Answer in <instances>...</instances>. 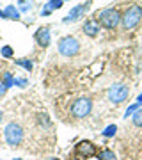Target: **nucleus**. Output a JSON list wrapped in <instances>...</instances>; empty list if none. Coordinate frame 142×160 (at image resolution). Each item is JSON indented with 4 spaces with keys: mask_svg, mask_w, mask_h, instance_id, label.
I'll list each match as a JSON object with an SVG mask.
<instances>
[{
    "mask_svg": "<svg viewBox=\"0 0 142 160\" xmlns=\"http://www.w3.org/2000/svg\"><path fill=\"white\" fill-rule=\"evenodd\" d=\"M128 96H130V89L125 84H114L107 92V98L110 103H123Z\"/></svg>",
    "mask_w": 142,
    "mask_h": 160,
    "instance_id": "obj_6",
    "label": "nucleus"
},
{
    "mask_svg": "<svg viewBox=\"0 0 142 160\" xmlns=\"http://www.w3.org/2000/svg\"><path fill=\"white\" fill-rule=\"evenodd\" d=\"M0 53H2V57H7L11 59L12 55H14V52H12L11 46H2V50H0Z\"/></svg>",
    "mask_w": 142,
    "mask_h": 160,
    "instance_id": "obj_18",
    "label": "nucleus"
},
{
    "mask_svg": "<svg viewBox=\"0 0 142 160\" xmlns=\"http://www.w3.org/2000/svg\"><path fill=\"white\" fill-rule=\"evenodd\" d=\"M139 107H140V103H139V102L133 103V105H130V107H128V110L125 112V118H128V116H133L137 110H139Z\"/></svg>",
    "mask_w": 142,
    "mask_h": 160,
    "instance_id": "obj_17",
    "label": "nucleus"
},
{
    "mask_svg": "<svg viewBox=\"0 0 142 160\" xmlns=\"http://www.w3.org/2000/svg\"><path fill=\"white\" fill-rule=\"evenodd\" d=\"M46 7H50V9H61L62 7V0H48Z\"/></svg>",
    "mask_w": 142,
    "mask_h": 160,
    "instance_id": "obj_19",
    "label": "nucleus"
},
{
    "mask_svg": "<svg viewBox=\"0 0 142 160\" xmlns=\"http://www.w3.org/2000/svg\"><path fill=\"white\" fill-rule=\"evenodd\" d=\"M89 4L91 2H85V4H80V6H75L71 11H69L68 18H64V22H76V20H80V18L85 14V11L89 9Z\"/></svg>",
    "mask_w": 142,
    "mask_h": 160,
    "instance_id": "obj_7",
    "label": "nucleus"
},
{
    "mask_svg": "<svg viewBox=\"0 0 142 160\" xmlns=\"http://www.w3.org/2000/svg\"><path fill=\"white\" fill-rule=\"evenodd\" d=\"M28 9H30V6H27V4H25V6H22V11H28Z\"/></svg>",
    "mask_w": 142,
    "mask_h": 160,
    "instance_id": "obj_23",
    "label": "nucleus"
},
{
    "mask_svg": "<svg viewBox=\"0 0 142 160\" xmlns=\"http://www.w3.org/2000/svg\"><path fill=\"white\" fill-rule=\"evenodd\" d=\"M16 160H20V158H16Z\"/></svg>",
    "mask_w": 142,
    "mask_h": 160,
    "instance_id": "obj_29",
    "label": "nucleus"
},
{
    "mask_svg": "<svg viewBox=\"0 0 142 160\" xmlns=\"http://www.w3.org/2000/svg\"><path fill=\"white\" fill-rule=\"evenodd\" d=\"M50 12H51V9H50V7H45V9L41 11V14H43V16H46V14H50Z\"/></svg>",
    "mask_w": 142,
    "mask_h": 160,
    "instance_id": "obj_22",
    "label": "nucleus"
},
{
    "mask_svg": "<svg viewBox=\"0 0 142 160\" xmlns=\"http://www.w3.org/2000/svg\"><path fill=\"white\" fill-rule=\"evenodd\" d=\"M98 160H117V158H115L112 149H103V151L98 153Z\"/></svg>",
    "mask_w": 142,
    "mask_h": 160,
    "instance_id": "obj_12",
    "label": "nucleus"
},
{
    "mask_svg": "<svg viewBox=\"0 0 142 160\" xmlns=\"http://www.w3.org/2000/svg\"><path fill=\"white\" fill-rule=\"evenodd\" d=\"M14 62H16L18 66H22L23 69H27V71H32V62H30L28 59H18V61H14Z\"/></svg>",
    "mask_w": 142,
    "mask_h": 160,
    "instance_id": "obj_13",
    "label": "nucleus"
},
{
    "mask_svg": "<svg viewBox=\"0 0 142 160\" xmlns=\"http://www.w3.org/2000/svg\"><path fill=\"white\" fill-rule=\"evenodd\" d=\"M96 18H98V23H100L101 27L112 30L121 23V18L123 16H121V12L117 11V9H103L101 12L96 14Z\"/></svg>",
    "mask_w": 142,
    "mask_h": 160,
    "instance_id": "obj_1",
    "label": "nucleus"
},
{
    "mask_svg": "<svg viewBox=\"0 0 142 160\" xmlns=\"http://www.w3.org/2000/svg\"><path fill=\"white\" fill-rule=\"evenodd\" d=\"M4 12H6L7 20H20V11H18L14 6H7L6 9H4Z\"/></svg>",
    "mask_w": 142,
    "mask_h": 160,
    "instance_id": "obj_11",
    "label": "nucleus"
},
{
    "mask_svg": "<svg viewBox=\"0 0 142 160\" xmlns=\"http://www.w3.org/2000/svg\"><path fill=\"white\" fill-rule=\"evenodd\" d=\"M71 160H78V158H71Z\"/></svg>",
    "mask_w": 142,
    "mask_h": 160,
    "instance_id": "obj_28",
    "label": "nucleus"
},
{
    "mask_svg": "<svg viewBox=\"0 0 142 160\" xmlns=\"http://www.w3.org/2000/svg\"><path fill=\"white\" fill-rule=\"evenodd\" d=\"M36 41L39 46H48L50 45V30L46 27H41L37 32H36Z\"/></svg>",
    "mask_w": 142,
    "mask_h": 160,
    "instance_id": "obj_9",
    "label": "nucleus"
},
{
    "mask_svg": "<svg viewBox=\"0 0 142 160\" xmlns=\"http://www.w3.org/2000/svg\"><path fill=\"white\" fill-rule=\"evenodd\" d=\"M84 32H85L87 36L94 38V36L100 32V25H98L96 22H85V23H84Z\"/></svg>",
    "mask_w": 142,
    "mask_h": 160,
    "instance_id": "obj_10",
    "label": "nucleus"
},
{
    "mask_svg": "<svg viewBox=\"0 0 142 160\" xmlns=\"http://www.w3.org/2000/svg\"><path fill=\"white\" fill-rule=\"evenodd\" d=\"M115 132H117V126L115 125H108L105 130H103V137H114L115 135Z\"/></svg>",
    "mask_w": 142,
    "mask_h": 160,
    "instance_id": "obj_14",
    "label": "nucleus"
},
{
    "mask_svg": "<svg viewBox=\"0 0 142 160\" xmlns=\"http://www.w3.org/2000/svg\"><path fill=\"white\" fill-rule=\"evenodd\" d=\"M2 82H4V86H6L7 89L14 86V78H12L11 73H4V78H2Z\"/></svg>",
    "mask_w": 142,
    "mask_h": 160,
    "instance_id": "obj_15",
    "label": "nucleus"
},
{
    "mask_svg": "<svg viewBox=\"0 0 142 160\" xmlns=\"http://www.w3.org/2000/svg\"><path fill=\"white\" fill-rule=\"evenodd\" d=\"M76 153L80 157H85V158H89L92 155L96 153V146L91 142V141H80L78 146H76Z\"/></svg>",
    "mask_w": 142,
    "mask_h": 160,
    "instance_id": "obj_8",
    "label": "nucleus"
},
{
    "mask_svg": "<svg viewBox=\"0 0 142 160\" xmlns=\"http://www.w3.org/2000/svg\"><path fill=\"white\" fill-rule=\"evenodd\" d=\"M57 46H59V53L64 55V57H73V55H76L80 52V43L75 38H71V36L62 38Z\"/></svg>",
    "mask_w": 142,
    "mask_h": 160,
    "instance_id": "obj_4",
    "label": "nucleus"
},
{
    "mask_svg": "<svg viewBox=\"0 0 142 160\" xmlns=\"http://www.w3.org/2000/svg\"><path fill=\"white\" fill-rule=\"evenodd\" d=\"M62 2H64V0H62Z\"/></svg>",
    "mask_w": 142,
    "mask_h": 160,
    "instance_id": "obj_30",
    "label": "nucleus"
},
{
    "mask_svg": "<svg viewBox=\"0 0 142 160\" xmlns=\"http://www.w3.org/2000/svg\"><path fill=\"white\" fill-rule=\"evenodd\" d=\"M50 160H59V158H50Z\"/></svg>",
    "mask_w": 142,
    "mask_h": 160,
    "instance_id": "obj_26",
    "label": "nucleus"
},
{
    "mask_svg": "<svg viewBox=\"0 0 142 160\" xmlns=\"http://www.w3.org/2000/svg\"><path fill=\"white\" fill-rule=\"evenodd\" d=\"M0 18H6V12H4V11H0ZM6 20H7V18H6Z\"/></svg>",
    "mask_w": 142,
    "mask_h": 160,
    "instance_id": "obj_25",
    "label": "nucleus"
},
{
    "mask_svg": "<svg viewBox=\"0 0 142 160\" xmlns=\"http://www.w3.org/2000/svg\"><path fill=\"white\" fill-rule=\"evenodd\" d=\"M14 86L25 87V86H27V80H18V78H14Z\"/></svg>",
    "mask_w": 142,
    "mask_h": 160,
    "instance_id": "obj_20",
    "label": "nucleus"
},
{
    "mask_svg": "<svg viewBox=\"0 0 142 160\" xmlns=\"http://www.w3.org/2000/svg\"><path fill=\"white\" fill-rule=\"evenodd\" d=\"M0 119H2V112H0Z\"/></svg>",
    "mask_w": 142,
    "mask_h": 160,
    "instance_id": "obj_27",
    "label": "nucleus"
},
{
    "mask_svg": "<svg viewBox=\"0 0 142 160\" xmlns=\"http://www.w3.org/2000/svg\"><path fill=\"white\" fill-rule=\"evenodd\" d=\"M91 110H92V100L91 98H78V100L73 103V107H71V114H73V118H76V119H82V118H87V116L91 114Z\"/></svg>",
    "mask_w": 142,
    "mask_h": 160,
    "instance_id": "obj_5",
    "label": "nucleus"
},
{
    "mask_svg": "<svg viewBox=\"0 0 142 160\" xmlns=\"http://www.w3.org/2000/svg\"><path fill=\"white\" fill-rule=\"evenodd\" d=\"M6 89H7V87L4 86V82L0 80V96H4V94H6Z\"/></svg>",
    "mask_w": 142,
    "mask_h": 160,
    "instance_id": "obj_21",
    "label": "nucleus"
},
{
    "mask_svg": "<svg viewBox=\"0 0 142 160\" xmlns=\"http://www.w3.org/2000/svg\"><path fill=\"white\" fill-rule=\"evenodd\" d=\"M131 119H133V125L135 126H142V109H139L135 114L131 116Z\"/></svg>",
    "mask_w": 142,
    "mask_h": 160,
    "instance_id": "obj_16",
    "label": "nucleus"
},
{
    "mask_svg": "<svg viewBox=\"0 0 142 160\" xmlns=\"http://www.w3.org/2000/svg\"><path fill=\"white\" fill-rule=\"evenodd\" d=\"M140 20H142V7L133 4V6H130L126 9V12L123 14L121 23H123V29L125 30H130V29H133V27H137Z\"/></svg>",
    "mask_w": 142,
    "mask_h": 160,
    "instance_id": "obj_2",
    "label": "nucleus"
},
{
    "mask_svg": "<svg viewBox=\"0 0 142 160\" xmlns=\"http://www.w3.org/2000/svg\"><path fill=\"white\" fill-rule=\"evenodd\" d=\"M137 102H139V103H142V92L139 94V98H137Z\"/></svg>",
    "mask_w": 142,
    "mask_h": 160,
    "instance_id": "obj_24",
    "label": "nucleus"
},
{
    "mask_svg": "<svg viewBox=\"0 0 142 160\" xmlns=\"http://www.w3.org/2000/svg\"><path fill=\"white\" fill-rule=\"evenodd\" d=\"M4 135H6V141L9 146H20L23 142V137H25V132L18 123H9L4 130Z\"/></svg>",
    "mask_w": 142,
    "mask_h": 160,
    "instance_id": "obj_3",
    "label": "nucleus"
}]
</instances>
